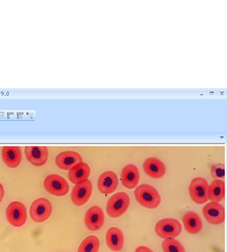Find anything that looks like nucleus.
I'll use <instances>...</instances> for the list:
<instances>
[{"instance_id": "412c9836", "label": "nucleus", "mask_w": 227, "mask_h": 252, "mask_svg": "<svg viewBox=\"0 0 227 252\" xmlns=\"http://www.w3.org/2000/svg\"><path fill=\"white\" fill-rule=\"evenodd\" d=\"M99 246L100 242L97 236H89L80 244L77 252H98Z\"/></svg>"}, {"instance_id": "39448f33", "label": "nucleus", "mask_w": 227, "mask_h": 252, "mask_svg": "<svg viewBox=\"0 0 227 252\" xmlns=\"http://www.w3.org/2000/svg\"><path fill=\"white\" fill-rule=\"evenodd\" d=\"M93 185L89 179L83 180L76 184L71 193V200L75 206H82L87 204L91 198Z\"/></svg>"}, {"instance_id": "2eb2a0df", "label": "nucleus", "mask_w": 227, "mask_h": 252, "mask_svg": "<svg viewBox=\"0 0 227 252\" xmlns=\"http://www.w3.org/2000/svg\"><path fill=\"white\" fill-rule=\"evenodd\" d=\"M83 162V158L77 152L73 151L63 152L56 158L57 166L61 169L68 171L76 164Z\"/></svg>"}, {"instance_id": "aec40b11", "label": "nucleus", "mask_w": 227, "mask_h": 252, "mask_svg": "<svg viewBox=\"0 0 227 252\" xmlns=\"http://www.w3.org/2000/svg\"><path fill=\"white\" fill-rule=\"evenodd\" d=\"M225 194V182L222 180H214L209 185L208 200L220 202L224 200Z\"/></svg>"}, {"instance_id": "a211bd4d", "label": "nucleus", "mask_w": 227, "mask_h": 252, "mask_svg": "<svg viewBox=\"0 0 227 252\" xmlns=\"http://www.w3.org/2000/svg\"><path fill=\"white\" fill-rule=\"evenodd\" d=\"M91 174V169L87 163L81 162L70 168L68 171V179L72 183L77 184L79 181L89 179Z\"/></svg>"}, {"instance_id": "393cba45", "label": "nucleus", "mask_w": 227, "mask_h": 252, "mask_svg": "<svg viewBox=\"0 0 227 252\" xmlns=\"http://www.w3.org/2000/svg\"><path fill=\"white\" fill-rule=\"evenodd\" d=\"M5 191L4 189H3V185L0 183V202L2 201L3 196H4Z\"/></svg>"}, {"instance_id": "1a4fd4ad", "label": "nucleus", "mask_w": 227, "mask_h": 252, "mask_svg": "<svg viewBox=\"0 0 227 252\" xmlns=\"http://www.w3.org/2000/svg\"><path fill=\"white\" fill-rule=\"evenodd\" d=\"M202 213L207 221L211 224L223 223L225 220L224 207L217 202L207 203L203 208Z\"/></svg>"}, {"instance_id": "9b49d317", "label": "nucleus", "mask_w": 227, "mask_h": 252, "mask_svg": "<svg viewBox=\"0 0 227 252\" xmlns=\"http://www.w3.org/2000/svg\"><path fill=\"white\" fill-rule=\"evenodd\" d=\"M119 185V179L116 173L111 171L104 172L97 180V189L103 194L109 195L114 192Z\"/></svg>"}, {"instance_id": "4468645a", "label": "nucleus", "mask_w": 227, "mask_h": 252, "mask_svg": "<svg viewBox=\"0 0 227 252\" xmlns=\"http://www.w3.org/2000/svg\"><path fill=\"white\" fill-rule=\"evenodd\" d=\"M143 169L146 175L152 179H159L165 175V165L163 162L155 158H150L146 159L143 164Z\"/></svg>"}, {"instance_id": "5701e85b", "label": "nucleus", "mask_w": 227, "mask_h": 252, "mask_svg": "<svg viewBox=\"0 0 227 252\" xmlns=\"http://www.w3.org/2000/svg\"><path fill=\"white\" fill-rule=\"evenodd\" d=\"M211 175L215 180H223L225 178V166L224 164L219 163L213 165L211 170Z\"/></svg>"}, {"instance_id": "f03ea898", "label": "nucleus", "mask_w": 227, "mask_h": 252, "mask_svg": "<svg viewBox=\"0 0 227 252\" xmlns=\"http://www.w3.org/2000/svg\"><path fill=\"white\" fill-rule=\"evenodd\" d=\"M130 200L126 192L117 193L109 198L106 206L107 215L111 218L122 216L128 210Z\"/></svg>"}, {"instance_id": "7ed1b4c3", "label": "nucleus", "mask_w": 227, "mask_h": 252, "mask_svg": "<svg viewBox=\"0 0 227 252\" xmlns=\"http://www.w3.org/2000/svg\"><path fill=\"white\" fill-rule=\"evenodd\" d=\"M183 230L181 222L173 218H165L159 220L155 226V232L163 239L175 238Z\"/></svg>"}, {"instance_id": "423d86ee", "label": "nucleus", "mask_w": 227, "mask_h": 252, "mask_svg": "<svg viewBox=\"0 0 227 252\" xmlns=\"http://www.w3.org/2000/svg\"><path fill=\"white\" fill-rule=\"evenodd\" d=\"M29 212L31 219L34 222L40 223L50 218L52 213V205L48 199H36L31 204Z\"/></svg>"}, {"instance_id": "b1692460", "label": "nucleus", "mask_w": 227, "mask_h": 252, "mask_svg": "<svg viewBox=\"0 0 227 252\" xmlns=\"http://www.w3.org/2000/svg\"><path fill=\"white\" fill-rule=\"evenodd\" d=\"M134 252H154L152 250L150 249L148 247H146V246H139V247L137 248L136 250H135Z\"/></svg>"}, {"instance_id": "6ab92c4d", "label": "nucleus", "mask_w": 227, "mask_h": 252, "mask_svg": "<svg viewBox=\"0 0 227 252\" xmlns=\"http://www.w3.org/2000/svg\"><path fill=\"white\" fill-rule=\"evenodd\" d=\"M184 227L189 233L196 234L202 229V220L200 217L195 212H187L183 218Z\"/></svg>"}, {"instance_id": "f3484780", "label": "nucleus", "mask_w": 227, "mask_h": 252, "mask_svg": "<svg viewBox=\"0 0 227 252\" xmlns=\"http://www.w3.org/2000/svg\"><path fill=\"white\" fill-rule=\"evenodd\" d=\"M124 236L119 228L111 227L105 234V242L107 247L113 252L122 250L124 245Z\"/></svg>"}, {"instance_id": "dca6fc26", "label": "nucleus", "mask_w": 227, "mask_h": 252, "mask_svg": "<svg viewBox=\"0 0 227 252\" xmlns=\"http://www.w3.org/2000/svg\"><path fill=\"white\" fill-rule=\"evenodd\" d=\"M1 157L5 165L15 169L20 165L22 160V153L19 146H4L1 151Z\"/></svg>"}, {"instance_id": "f257e3e1", "label": "nucleus", "mask_w": 227, "mask_h": 252, "mask_svg": "<svg viewBox=\"0 0 227 252\" xmlns=\"http://www.w3.org/2000/svg\"><path fill=\"white\" fill-rule=\"evenodd\" d=\"M134 196L141 206L150 210L157 208L162 202L159 192L155 188L147 184H143L136 187Z\"/></svg>"}, {"instance_id": "0eeeda50", "label": "nucleus", "mask_w": 227, "mask_h": 252, "mask_svg": "<svg viewBox=\"0 0 227 252\" xmlns=\"http://www.w3.org/2000/svg\"><path fill=\"white\" fill-rule=\"evenodd\" d=\"M44 185L46 190L54 196H65L69 192L70 187L67 181L62 176L53 174L45 179Z\"/></svg>"}, {"instance_id": "ddd939ff", "label": "nucleus", "mask_w": 227, "mask_h": 252, "mask_svg": "<svg viewBox=\"0 0 227 252\" xmlns=\"http://www.w3.org/2000/svg\"><path fill=\"white\" fill-rule=\"evenodd\" d=\"M121 182L129 190H132L138 186L140 181V171L136 165L129 164L125 166L121 172Z\"/></svg>"}, {"instance_id": "20e7f679", "label": "nucleus", "mask_w": 227, "mask_h": 252, "mask_svg": "<svg viewBox=\"0 0 227 252\" xmlns=\"http://www.w3.org/2000/svg\"><path fill=\"white\" fill-rule=\"evenodd\" d=\"M189 190L190 196L195 204H204L208 201L209 184L203 178L192 180Z\"/></svg>"}, {"instance_id": "4be33fe9", "label": "nucleus", "mask_w": 227, "mask_h": 252, "mask_svg": "<svg viewBox=\"0 0 227 252\" xmlns=\"http://www.w3.org/2000/svg\"><path fill=\"white\" fill-rule=\"evenodd\" d=\"M162 250L163 252H186L183 244L175 238L164 240L162 242Z\"/></svg>"}, {"instance_id": "6e6552de", "label": "nucleus", "mask_w": 227, "mask_h": 252, "mask_svg": "<svg viewBox=\"0 0 227 252\" xmlns=\"http://www.w3.org/2000/svg\"><path fill=\"white\" fill-rule=\"evenodd\" d=\"M6 217L11 225L15 227H21L27 221V209L22 203L15 201L7 206Z\"/></svg>"}, {"instance_id": "f8f14e48", "label": "nucleus", "mask_w": 227, "mask_h": 252, "mask_svg": "<svg viewBox=\"0 0 227 252\" xmlns=\"http://www.w3.org/2000/svg\"><path fill=\"white\" fill-rule=\"evenodd\" d=\"M105 216L103 210L99 206L91 207L86 213L85 222L87 227L91 231H97L104 223Z\"/></svg>"}, {"instance_id": "9d476101", "label": "nucleus", "mask_w": 227, "mask_h": 252, "mask_svg": "<svg viewBox=\"0 0 227 252\" xmlns=\"http://www.w3.org/2000/svg\"><path fill=\"white\" fill-rule=\"evenodd\" d=\"M25 154L29 163L36 167H41L48 161L49 152L46 146H27Z\"/></svg>"}]
</instances>
